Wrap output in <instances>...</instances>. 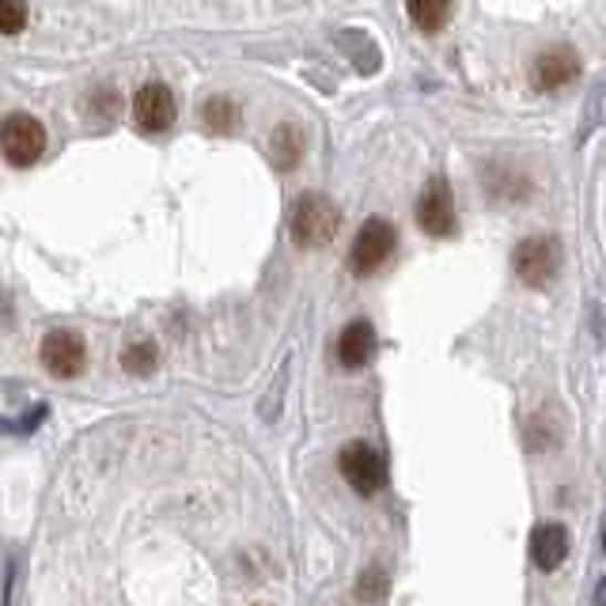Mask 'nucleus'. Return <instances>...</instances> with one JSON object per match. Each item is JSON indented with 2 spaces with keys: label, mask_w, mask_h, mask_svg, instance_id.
<instances>
[{
  "label": "nucleus",
  "mask_w": 606,
  "mask_h": 606,
  "mask_svg": "<svg viewBox=\"0 0 606 606\" xmlns=\"http://www.w3.org/2000/svg\"><path fill=\"white\" fill-rule=\"evenodd\" d=\"M337 224H342V212H337V205L323 198V194H303L289 212L292 243L303 247V251L326 247L330 239L337 236Z\"/></svg>",
  "instance_id": "nucleus-1"
},
{
  "label": "nucleus",
  "mask_w": 606,
  "mask_h": 606,
  "mask_svg": "<svg viewBox=\"0 0 606 606\" xmlns=\"http://www.w3.org/2000/svg\"><path fill=\"white\" fill-rule=\"evenodd\" d=\"M512 265H515V273H520L523 284H531V289H546L561 270V243L554 236L523 239L512 254Z\"/></svg>",
  "instance_id": "nucleus-2"
},
{
  "label": "nucleus",
  "mask_w": 606,
  "mask_h": 606,
  "mask_svg": "<svg viewBox=\"0 0 606 606\" xmlns=\"http://www.w3.org/2000/svg\"><path fill=\"white\" fill-rule=\"evenodd\" d=\"M395 228L387 224V220H368L361 231H356L353 247H349V270L356 278H372L376 270H383V262H390V254H395Z\"/></svg>",
  "instance_id": "nucleus-3"
},
{
  "label": "nucleus",
  "mask_w": 606,
  "mask_h": 606,
  "mask_svg": "<svg viewBox=\"0 0 606 606\" xmlns=\"http://www.w3.org/2000/svg\"><path fill=\"white\" fill-rule=\"evenodd\" d=\"M46 148V129L31 114H8L0 122V152L12 167H31Z\"/></svg>",
  "instance_id": "nucleus-4"
},
{
  "label": "nucleus",
  "mask_w": 606,
  "mask_h": 606,
  "mask_svg": "<svg viewBox=\"0 0 606 606\" xmlns=\"http://www.w3.org/2000/svg\"><path fill=\"white\" fill-rule=\"evenodd\" d=\"M42 364H46L50 376L76 379L87 364L84 337H80L76 330H50V334L42 337Z\"/></svg>",
  "instance_id": "nucleus-5"
},
{
  "label": "nucleus",
  "mask_w": 606,
  "mask_h": 606,
  "mask_svg": "<svg viewBox=\"0 0 606 606\" xmlns=\"http://www.w3.org/2000/svg\"><path fill=\"white\" fill-rule=\"evenodd\" d=\"M342 474L345 481L356 489L361 497H372L383 489V478H387V467H383V454L372 448V443H349V448L342 451Z\"/></svg>",
  "instance_id": "nucleus-6"
},
{
  "label": "nucleus",
  "mask_w": 606,
  "mask_h": 606,
  "mask_svg": "<svg viewBox=\"0 0 606 606\" xmlns=\"http://www.w3.org/2000/svg\"><path fill=\"white\" fill-rule=\"evenodd\" d=\"M133 122L145 133H164L175 122V95L167 84H145L133 100Z\"/></svg>",
  "instance_id": "nucleus-7"
},
{
  "label": "nucleus",
  "mask_w": 606,
  "mask_h": 606,
  "mask_svg": "<svg viewBox=\"0 0 606 606\" xmlns=\"http://www.w3.org/2000/svg\"><path fill=\"white\" fill-rule=\"evenodd\" d=\"M417 220L429 236H451L454 231V201H451V186L443 178H432L425 186L421 201H417Z\"/></svg>",
  "instance_id": "nucleus-8"
},
{
  "label": "nucleus",
  "mask_w": 606,
  "mask_h": 606,
  "mask_svg": "<svg viewBox=\"0 0 606 606\" xmlns=\"http://www.w3.org/2000/svg\"><path fill=\"white\" fill-rule=\"evenodd\" d=\"M581 76V58H576L568 46H554L546 50L539 61L531 65V84L542 87V92H554V87L568 84V80Z\"/></svg>",
  "instance_id": "nucleus-9"
},
{
  "label": "nucleus",
  "mask_w": 606,
  "mask_h": 606,
  "mask_svg": "<svg viewBox=\"0 0 606 606\" xmlns=\"http://www.w3.org/2000/svg\"><path fill=\"white\" fill-rule=\"evenodd\" d=\"M372 353H376V330H372V323L356 318V323L342 330V337H337V361L345 368H364L372 361Z\"/></svg>",
  "instance_id": "nucleus-10"
},
{
  "label": "nucleus",
  "mask_w": 606,
  "mask_h": 606,
  "mask_svg": "<svg viewBox=\"0 0 606 606\" xmlns=\"http://www.w3.org/2000/svg\"><path fill=\"white\" fill-rule=\"evenodd\" d=\"M568 554V534L565 527H557V523H542V527H534L531 534V557L539 568H557L561 561Z\"/></svg>",
  "instance_id": "nucleus-11"
},
{
  "label": "nucleus",
  "mask_w": 606,
  "mask_h": 606,
  "mask_svg": "<svg viewBox=\"0 0 606 606\" xmlns=\"http://www.w3.org/2000/svg\"><path fill=\"white\" fill-rule=\"evenodd\" d=\"M270 156H273V164H278L281 171H292V167L300 164V156H303V133H300L296 126H281V129H273Z\"/></svg>",
  "instance_id": "nucleus-12"
},
{
  "label": "nucleus",
  "mask_w": 606,
  "mask_h": 606,
  "mask_svg": "<svg viewBox=\"0 0 606 606\" xmlns=\"http://www.w3.org/2000/svg\"><path fill=\"white\" fill-rule=\"evenodd\" d=\"M409 8V20L414 27H421V31H440L443 23H448V12H451V0H406Z\"/></svg>",
  "instance_id": "nucleus-13"
},
{
  "label": "nucleus",
  "mask_w": 606,
  "mask_h": 606,
  "mask_svg": "<svg viewBox=\"0 0 606 606\" xmlns=\"http://www.w3.org/2000/svg\"><path fill=\"white\" fill-rule=\"evenodd\" d=\"M489 194H493V198H504V201H523L531 194V186H527V178H520L515 171L493 167V171H489Z\"/></svg>",
  "instance_id": "nucleus-14"
},
{
  "label": "nucleus",
  "mask_w": 606,
  "mask_h": 606,
  "mask_svg": "<svg viewBox=\"0 0 606 606\" xmlns=\"http://www.w3.org/2000/svg\"><path fill=\"white\" fill-rule=\"evenodd\" d=\"M201 118L212 133H231L239 126V106L231 100H209L201 111Z\"/></svg>",
  "instance_id": "nucleus-15"
},
{
  "label": "nucleus",
  "mask_w": 606,
  "mask_h": 606,
  "mask_svg": "<svg viewBox=\"0 0 606 606\" xmlns=\"http://www.w3.org/2000/svg\"><path fill=\"white\" fill-rule=\"evenodd\" d=\"M156 364H159V353H156V345L152 342H137V345H129V349L122 353V368L133 372V376H152Z\"/></svg>",
  "instance_id": "nucleus-16"
},
{
  "label": "nucleus",
  "mask_w": 606,
  "mask_h": 606,
  "mask_svg": "<svg viewBox=\"0 0 606 606\" xmlns=\"http://www.w3.org/2000/svg\"><path fill=\"white\" fill-rule=\"evenodd\" d=\"M27 0H0V34H20L27 27Z\"/></svg>",
  "instance_id": "nucleus-17"
},
{
  "label": "nucleus",
  "mask_w": 606,
  "mask_h": 606,
  "mask_svg": "<svg viewBox=\"0 0 606 606\" xmlns=\"http://www.w3.org/2000/svg\"><path fill=\"white\" fill-rule=\"evenodd\" d=\"M356 595H361L364 603H379L383 595H387V576H383L379 568H368V573L361 576V584H356Z\"/></svg>",
  "instance_id": "nucleus-18"
}]
</instances>
